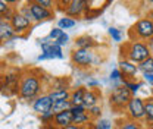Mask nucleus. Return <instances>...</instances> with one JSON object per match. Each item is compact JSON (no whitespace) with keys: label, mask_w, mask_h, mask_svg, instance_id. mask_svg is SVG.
<instances>
[{"label":"nucleus","mask_w":153,"mask_h":129,"mask_svg":"<svg viewBox=\"0 0 153 129\" xmlns=\"http://www.w3.org/2000/svg\"><path fill=\"white\" fill-rule=\"evenodd\" d=\"M121 53L124 56V59L140 65L141 62H144L146 59H149L152 53L147 47V44L141 43V41H128L121 47Z\"/></svg>","instance_id":"f257e3e1"},{"label":"nucleus","mask_w":153,"mask_h":129,"mask_svg":"<svg viewBox=\"0 0 153 129\" xmlns=\"http://www.w3.org/2000/svg\"><path fill=\"white\" fill-rule=\"evenodd\" d=\"M41 91V79L33 72H25L21 76L19 97L22 100H34Z\"/></svg>","instance_id":"f03ea898"},{"label":"nucleus","mask_w":153,"mask_h":129,"mask_svg":"<svg viewBox=\"0 0 153 129\" xmlns=\"http://www.w3.org/2000/svg\"><path fill=\"white\" fill-rule=\"evenodd\" d=\"M133 92L130 91L125 85H121V87H116L112 90L111 95H109V104H111V109L114 111H122L124 109L128 107L131 98H133Z\"/></svg>","instance_id":"7ed1b4c3"},{"label":"nucleus","mask_w":153,"mask_h":129,"mask_svg":"<svg viewBox=\"0 0 153 129\" xmlns=\"http://www.w3.org/2000/svg\"><path fill=\"white\" fill-rule=\"evenodd\" d=\"M130 41H141L150 40L153 37V21L150 18H143L137 21L128 31Z\"/></svg>","instance_id":"20e7f679"},{"label":"nucleus","mask_w":153,"mask_h":129,"mask_svg":"<svg viewBox=\"0 0 153 129\" xmlns=\"http://www.w3.org/2000/svg\"><path fill=\"white\" fill-rule=\"evenodd\" d=\"M93 59L94 53L88 49H75L71 53V60L78 68H88L90 65H93Z\"/></svg>","instance_id":"39448f33"},{"label":"nucleus","mask_w":153,"mask_h":129,"mask_svg":"<svg viewBox=\"0 0 153 129\" xmlns=\"http://www.w3.org/2000/svg\"><path fill=\"white\" fill-rule=\"evenodd\" d=\"M127 111H128V116L131 120H141V119H146V106H144V101L140 98V97H133L128 107H127Z\"/></svg>","instance_id":"423d86ee"},{"label":"nucleus","mask_w":153,"mask_h":129,"mask_svg":"<svg viewBox=\"0 0 153 129\" xmlns=\"http://www.w3.org/2000/svg\"><path fill=\"white\" fill-rule=\"evenodd\" d=\"M85 9H87V1L85 0H71L66 7L63 9L65 15L68 18H78V16H82L85 13Z\"/></svg>","instance_id":"0eeeda50"},{"label":"nucleus","mask_w":153,"mask_h":129,"mask_svg":"<svg viewBox=\"0 0 153 129\" xmlns=\"http://www.w3.org/2000/svg\"><path fill=\"white\" fill-rule=\"evenodd\" d=\"M27 6L30 7V10H31V13H33L36 22H41V21H47V19L53 18V12H52L50 9H46V7L40 6L37 1H34V0L28 1Z\"/></svg>","instance_id":"6e6552de"},{"label":"nucleus","mask_w":153,"mask_h":129,"mask_svg":"<svg viewBox=\"0 0 153 129\" xmlns=\"http://www.w3.org/2000/svg\"><path fill=\"white\" fill-rule=\"evenodd\" d=\"M118 66H119L118 69L121 71V74L124 76L122 81H131L134 76L137 75V72H138V66L135 63H133V62L127 60V59H121Z\"/></svg>","instance_id":"1a4fd4ad"},{"label":"nucleus","mask_w":153,"mask_h":129,"mask_svg":"<svg viewBox=\"0 0 153 129\" xmlns=\"http://www.w3.org/2000/svg\"><path fill=\"white\" fill-rule=\"evenodd\" d=\"M10 25H12V28L15 29V32L18 34V37H21L19 34H22L24 31H28V29L33 27V22H30L24 15H21L19 12H16V13L13 15L12 21H10Z\"/></svg>","instance_id":"9d476101"},{"label":"nucleus","mask_w":153,"mask_h":129,"mask_svg":"<svg viewBox=\"0 0 153 129\" xmlns=\"http://www.w3.org/2000/svg\"><path fill=\"white\" fill-rule=\"evenodd\" d=\"M52 106H53V103H52L49 95H40V97L36 98V101L33 104V110L36 111L38 116H41L44 113L52 111Z\"/></svg>","instance_id":"9b49d317"},{"label":"nucleus","mask_w":153,"mask_h":129,"mask_svg":"<svg viewBox=\"0 0 153 129\" xmlns=\"http://www.w3.org/2000/svg\"><path fill=\"white\" fill-rule=\"evenodd\" d=\"M72 120H74V114L71 110L62 111V113H57L55 114V120H53V125L57 126V128L63 129L69 125H72Z\"/></svg>","instance_id":"f8f14e48"},{"label":"nucleus","mask_w":153,"mask_h":129,"mask_svg":"<svg viewBox=\"0 0 153 129\" xmlns=\"http://www.w3.org/2000/svg\"><path fill=\"white\" fill-rule=\"evenodd\" d=\"M0 38H1V41H7V40L16 38V32L12 28L10 22H6V21L0 22Z\"/></svg>","instance_id":"ddd939ff"},{"label":"nucleus","mask_w":153,"mask_h":129,"mask_svg":"<svg viewBox=\"0 0 153 129\" xmlns=\"http://www.w3.org/2000/svg\"><path fill=\"white\" fill-rule=\"evenodd\" d=\"M97 46V43L94 41V38L90 35H79L75 38V49H88L91 50L93 47Z\"/></svg>","instance_id":"4468645a"},{"label":"nucleus","mask_w":153,"mask_h":129,"mask_svg":"<svg viewBox=\"0 0 153 129\" xmlns=\"http://www.w3.org/2000/svg\"><path fill=\"white\" fill-rule=\"evenodd\" d=\"M85 88L82 87H78L74 91L71 92V103L72 106H82L84 104V95H85Z\"/></svg>","instance_id":"2eb2a0df"},{"label":"nucleus","mask_w":153,"mask_h":129,"mask_svg":"<svg viewBox=\"0 0 153 129\" xmlns=\"http://www.w3.org/2000/svg\"><path fill=\"white\" fill-rule=\"evenodd\" d=\"M97 101H99V94L94 90H87L85 91V95H84V106L87 109H91L97 106Z\"/></svg>","instance_id":"dca6fc26"},{"label":"nucleus","mask_w":153,"mask_h":129,"mask_svg":"<svg viewBox=\"0 0 153 129\" xmlns=\"http://www.w3.org/2000/svg\"><path fill=\"white\" fill-rule=\"evenodd\" d=\"M52 100V103L57 101H65V100H71V92L68 90H60V91H50L47 94Z\"/></svg>","instance_id":"f3484780"},{"label":"nucleus","mask_w":153,"mask_h":129,"mask_svg":"<svg viewBox=\"0 0 153 129\" xmlns=\"http://www.w3.org/2000/svg\"><path fill=\"white\" fill-rule=\"evenodd\" d=\"M105 7H106V6H105ZM105 7H93V6H90L88 1H87V9H85V13H84V19L93 21V19L99 18V16L103 13Z\"/></svg>","instance_id":"a211bd4d"},{"label":"nucleus","mask_w":153,"mask_h":129,"mask_svg":"<svg viewBox=\"0 0 153 129\" xmlns=\"http://www.w3.org/2000/svg\"><path fill=\"white\" fill-rule=\"evenodd\" d=\"M72 107V103L71 100H65V101H57V103H53L52 106V111L57 114V113H62V111H66V110H71Z\"/></svg>","instance_id":"6ab92c4d"},{"label":"nucleus","mask_w":153,"mask_h":129,"mask_svg":"<svg viewBox=\"0 0 153 129\" xmlns=\"http://www.w3.org/2000/svg\"><path fill=\"white\" fill-rule=\"evenodd\" d=\"M88 123H91V116L88 113H84V114H78V116H74V120H72V125H76V126H87Z\"/></svg>","instance_id":"aec40b11"},{"label":"nucleus","mask_w":153,"mask_h":129,"mask_svg":"<svg viewBox=\"0 0 153 129\" xmlns=\"http://www.w3.org/2000/svg\"><path fill=\"white\" fill-rule=\"evenodd\" d=\"M76 25V21L72 18H68V16H63L57 21V28L60 29H69V28H74Z\"/></svg>","instance_id":"412c9836"},{"label":"nucleus","mask_w":153,"mask_h":129,"mask_svg":"<svg viewBox=\"0 0 153 129\" xmlns=\"http://www.w3.org/2000/svg\"><path fill=\"white\" fill-rule=\"evenodd\" d=\"M144 106H146V123L153 125V97H150L149 100L144 101Z\"/></svg>","instance_id":"4be33fe9"},{"label":"nucleus","mask_w":153,"mask_h":129,"mask_svg":"<svg viewBox=\"0 0 153 129\" xmlns=\"http://www.w3.org/2000/svg\"><path fill=\"white\" fill-rule=\"evenodd\" d=\"M137 66H138V71H141L143 74H153V56H150L149 59H146Z\"/></svg>","instance_id":"5701e85b"},{"label":"nucleus","mask_w":153,"mask_h":129,"mask_svg":"<svg viewBox=\"0 0 153 129\" xmlns=\"http://www.w3.org/2000/svg\"><path fill=\"white\" fill-rule=\"evenodd\" d=\"M119 129H143V126L135 122V120H125V122H121L119 123Z\"/></svg>","instance_id":"b1692460"},{"label":"nucleus","mask_w":153,"mask_h":129,"mask_svg":"<svg viewBox=\"0 0 153 129\" xmlns=\"http://www.w3.org/2000/svg\"><path fill=\"white\" fill-rule=\"evenodd\" d=\"M122 85H125L130 91L133 92V95L135 97V92L140 90V87L143 85L141 82H134V81H122Z\"/></svg>","instance_id":"393cba45"},{"label":"nucleus","mask_w":153,"mask_h":129,"mask_svg":"<svg viewBox=\"0 0 153 129\" xmlns=\"http://www.w3.org/2000/svg\"><path fill=\"white\" fill-rule=\"evenodd\" d=\"M41 123L43 125H53V120H55V113L53 111H49V113H44L41 116H38Z\"/></svg>","instance_id":"a878e982"},{"label":"nucleus","mask_w":153,"mask_h":129,"mask_svg":"<svg viewBox=\"0 0 153 129\" xmlns=\"http://www.w3.org/2000/svg\"><path fill=\"white\" fill-rule=\"evenodd\" d=\"M94 125L96 129H112V122L108 119H99Z\"/></svg>","instance_id":"bb28decb"},{"label":"nucleus","mask_w":153,"mask_h":129,"mask_svg":"<svg viewBox=\"0 0 153 129\" xmlns=\"http://www.w3.org/2000/svg\"><path fill=\"white\" fill-rule=\"evenodd\" d=\"M108 32H109V35L112 37V40H114V41H118V43H119V41L122 40V34H121V31H119L118 28L111 27V28L108 29Z\"/></svg>","instance_id":"cd10ccee"},{"label":"nucleus","mask_w":153,"mask_h":129,"mask_svg":"<svg viewBox=\"0 0 153 129\" xmlns=\"http://www.w3.org/2000/svg\"><path fill=\"white\" fill-rule=\"evenodd\" d=\"M19 13H21V15H24V16L28 19L30 22H36V21H34V16H33V13H31V10H30V7H28V6H22V7L19 9Z\"/></svg>","instance_id":"c85d7f7f"},{"label":"nucleus","mask_w":153,"mask_h":129,"mask_svg":"<svg viewBox=\"0 0 153 129\" xmlns=\"http://www.w3.org/2000/svg\"><path fill=\"white\" fill-rule=\"evenodd\" d=\"M63 34H65V31H63V29H60V28H53V29L50 31L49 37H50V40L56 41V40H59V38L62 37Z\"/></svg>","instance_id":"c756f323"},{"label":"nucleus","mask_w":153,"mask_h":129,"mask_svg":"<svg viewBox=\"0 0 153 129\" xmlns=\"http://www.w3.org/2000/svg\"><path fill=\"white\" fill-rule=\"evenodd\" d=\"M71 111L74 116H78V114H84V113H88V109L82 104V106H72L71 107Z\"/></svg>","instance_id":"7c9ffc66"},{"label":"nucleus","mask_w":153,"mask_h":129,"mask_svg":"<svg viewBox=\"0 0 153 129\" xmlns=\"http://www.w3.org/2000/svg\"><path fill=\"white\" fill-rule=\"evenodd\" d=\"M88 114L91 116V119L100 117V114H102V107H100V106H94V107L88 109Z\"/></svg>","instance_id":"2f4dec72"},{"label":"nucleus","mask_w":153,"mask_h":129,"mask_svg":"<svg viewBox=\"0 0 153 129\" xmlns=\"http://www.w3.org/2000/svg\"><path fill=\"white\" fill-rule=\"evenodd\" d=\"M36 1H37L40 6H43V7H46V9H50V10L53 9V4H55L52 0H36Z\"/></svg>","instance_id":"473e14b6"},{"label":"nucleus","mask_w":153,"mask_h":129,"mask_svg":"<svg viewBox=\"0 0 153 129\" xmlns=\"http://www.w3.org/2000/svg\"><path fill=\"white\" fill-rule=\"evenodd\" d=\"M111 79L112 81H122V74H121V71L119 69H114L112 72H111Z\"/></svg>","instance_id":"72a5a7b5"},{"label":"nucleus","mask_w":153,"mask_h":129,"mask_svg":"<svg viewBox=\"0 0 153 129\" xmlns=\"http://www.w3.org/2000/svg\"><path fill=\"white\" fill-rule=\"evenodd\" d=\"M9 9H10V7H9V1H4V0H1V1H0V13L3 15V13H6Z\"/></svg>","instance_id":"f704fd0d"},{"label":"nucleus","mask_w":153,"mask_h":129,"mask_svg":"<svg viewBox=\"0 0 153 129\" xmlns=\"http://www.w3.org/2000/svg\"><path fill=\"white\" fill-rule=\"evenodd\" d=\"M68 40H69V37H68V34L65 32V34H63L62 37L59 38V40H56V44H57V46H60V47H62V46H65V44L68 43Z\"/></svg>","instance_id":"c9c22d12"},{"label":"nucleus","mask_w":153,"mask_h":129,"mask_svg":"<svg viewBox=\"0 0 153 129\" xmlns=\"http://www.w3.org/2000/svg\"><path fill=\"white\" fill-rule=\"evenodd\" d=\"M99 85H100V82H99V81H94V79H91V81L87 82V87H88V88H96V87H99Z\"/></svg>","instance_id":"e433bc0d"},{"label":"nucleus","mask_w":153,"mask_h":129,"mask_svg":"<svg viewBox=\"0 0 153 129\" xmlns=\"http://www.w3.org/2000/svg\"><path fill=\"white\" fill-rule=\"evenodd\" d=\"M143 76H144V79L147 82H152L153 84V74H143Z\"/></svg>","instance_id":"4c0bfd02"},{"label":"nucleus","mask_w":153,"mask_h":129,"mask_svg":"<svg viewBox=\"0 0 153 129\" xmlns=\"http://www.w3.org/2000/svg\"><path fill=\"white\" fill-rule=\"evenodd\" d=\"M147 47H149V50H150V53H153V37L147 41Z\"/></svg>","instance_id":"58836bf2"},{"label":"nucleus","mask_w":153,"mask_h":129,"mask_svg":"<svg viewBox=\"0 0 153 129\" xmlns=\"http://www.w3.org/2000/svg\"><path fill=\"white\" fill-rule=\"evenodd\" d=\"M41 129H60V128H57V126H55V125H43V128Z\"/></svg>","instance_id":"ea45409f"},{"label":"nucleus","mask_w":153,"mask_h":129,"mask_svg":"<svg viewBox=\"0 0 153 129\" xmlns=\"http://www.w3.org/2000/svg\"><path fill=\"white\" fill-rule=\"evenodd\" d=\"M63 129H82L81 126H76V125H69V126H66V128Z\"/></svg>","instance_id":"a19ab883"},{"label":"nucleus","mask_w":153,"mask_h":129,"mask_svg":"<svg viewBox=\"0 0 153 129\" xmlns=\"http://www.w3.org/2000/svg\"><path fill=\"white\" fill-rule=\"evenodd\" d=\"M85 129H96V125L94 123H90V125H88V128H85Z\"/></svg>","instance_id":"79ce46f5"},{"label":"nucleus","mask_w":153,"mask_h":129,"mask_svg":"<svg viewBox=\"0 0 153 129\" xmlns=\"http://www.w3.org/2000/svg\"><path fill=\"white\" fill-rule=\"evenodd\" d=\"M147 129H153V125H149V128Z\"/></svg>","instance_id":"37998d69"}]
</instances>
